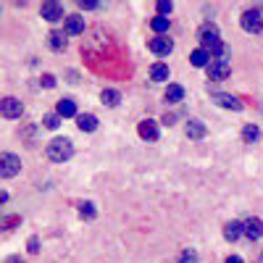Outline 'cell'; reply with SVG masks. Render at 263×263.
I'll list each match as a JSON object with an SVG mask.
<instances>
[{
  "mask_svg": "<svg viewBox=\"0 0 263 263\" xmlns=\"http://www.w3.org/2000/svg\"><path fill=\"white\" fill-rule=\"evenodd\" d=\"M79 216H82V218H95L92 203H79Z\"/></svg>",
  "mask_w": 263,
  "mask_h": 263,
  "instance_id": "d4e9b609",
  "label": "cell"
},
{
  "mask_svg": "<svg viewBox=\"0 0 263 263\" xmlns=\"http://www.w3.org/2000/svg\"><path fill=\"white\" fill-rule=\"evenodd\" d=\"M42 124H45L48 129H58V124H61V116H58V114H48L45 119H42Z\"/></svg>",
  "mask_w": 263,
  "mask_h": 263,
  "instance_id": "484cf974",
  "label": "cell"
},
{
  "mask_svg": "<svg viewBox=\"0 0 263 263\" xmlns=\"http://www.w3.org/2000/svg\"><path fill=\"white\" fill-rule=\"evenodd\" d=\"M227 263H242V258H239V255H232V258H227Z\"/></svg>",
  "mask_w": 263,
  "mask_h": 263,
  "instance_id": "1f68e13d",
  "label": "cell"
},
{
  "mask_svg": "<svg viewBox=\"0 0 263 263\" xmlns=\"http://www.w3.org/2000/svg\"><path fill=\"white\" fill-rule=\"evenodd\" d=\"M171 11H174V6L168 3V0H161V3H158V13H161V16H166V13H171Z\"/></svg>",
  "mask_w": 263,
  "mask_h": 263,
  "instance_id": "83f0119b",
  "label": "cell"
},
{
  "mask_svg": "<svg viewBox=\"0 0 263 263\" xmlns=\"http://www.w3.org/2000/svg\"><path fill=\"white\" fill-rule=\"evenodd\" d=\"M187 137H190V140H200V137H205V124H203V121H197V119H192V121L187 124Z\"/></svg>",
  "mask_w": 263,
  "mask_h": 263,
  "instance_id": "9a60e30c",
  "label": "cell"
},
{
  "mask_svg": "<svg viewBox=\"0 0 263 263\" xmlns=\"http://www.w3.org/2000/svg\"><path fill=\"white\" fill-rule=\"evenodd\" d=\"M100 100H103L105 105L116 108V105H119V100H121V95H119V90H103V92H100Z\"/></svg>",
  "mask_w": 263,
  "mask_h": 263,
  "instance_id": "44dd1931",
  "label": "cell"
},
{
  "mask_svg": "<svg viewBox=\"0 0 263 263\" xmlns=\"http://www.w3.org/2000/svg\"><path fill=\"white\" fill-rule=\"evenodd\" d=\"M242 140H245V142H255V140H258V126L248 124V126L242 129Z\"/></svg>",
  "mask_w": 263,
  "mask_h": 263,
  "instance_id": "cb8c5ba5",
  "label": "cell"
},
{
  "mask_svg": "<svg viewBox=\"0 0 263 263\" xmlns=\"http://www.w3.org/2000/svg\"><path fill=\"white\" fill-rule=\"evenodd\" d=\"M137 132H140V137L142 140H158V124L156 121H150V119H145V121H140V126H137Z\"/></svg>",
  "mask_w": 263,
  "mask_h": 263,
  "instance_id": "ba28073f",
  "label": "cell"
},
{
  "mask_svg": "<svg viewBox=\"0 0 263 263\" xmlns=\"http://www.w3.org/2000/svg\"><path fill=\"white\" fill-rule=\"evenodd\" d=\"M179 263H197V253L195 250H184L179 255Z\"/></svg>",
  "mask_w": 263,
  "mask_h": 263,
  "instance_id": "4316f807",
  "label": "cell"
},
{
  "mask_svg": "<svg viewBox=\"0 0 263 263\" xmlns=\"http://www.w3.org/2000/svg\"><path fill=\"white\" fill-rule=\"evenodd\" d=\"M216 103L224 105V108H232V111H239V108H242V103H239L234 95H227V92H218L216 95Z\"/></svg>",
  "mask_w": 263,
  "mask_h": 263,
  "instance_id": "e0dca14e",
  "label": "cell"
},
{
  "mask_svg": "<svg viewBox=\"0 0 263 263\" xmlns=\"http://www.w3.org/2000/svg\"><path fill=\"white\" fill-rule=\"evenodd\" d=\"M211 58H213V55H211V50H205V48H197V50H192V55H190L192 66H197V69H203V66H211V63H213Z\"/></svg>",
  "mask_w": 263,
  "mask_h": 263,
  "instance_id": "9c48e42d",
  "label": "cell"
},
{
  "mask_svg": "<svg viewBox=\"0 0 263 263\" xmlns=\"http://www.w3.org/2000/svg\"><path fill=\"white\" fill-rule=\"evenodd\" d=\"M71 153H74L71 140H66V137H55V140L48 145V158H50L53 163H63V161H69V158H71Z\"/></svg>",
  "mask_w": 263,
  "mask_h": 263,
  "instance_id": "6da1fadb",
  "label": "cell"
},
{
  "mask_svg": "<svg viewBox=\"0 0 263 263\" xmlns=\"http://www.w3.org/2000/svg\"><path fill=\"white\" fill-rule=\"evenodd\" d=\"M55 114H58V116H74V114H77V105H74V100H71V98H63V100H58V105H55Z\"/></svg>",
  "mask_w": 263,
  "mask_h": 263,
  "instance_id": "2e32d148",
  "label": "cell"
},
{
  "mask_svg": "<svg viewBox=\"0 0 263 263\" xmlns=\"http://www.w3.org/2000/svg\"><path fill=\"white\" fill-rule=\"evenodd\" d=\"M239 24H242L245 32H263V16L258 11H245L242 16H239Z\"/></svg>",
  "mask_w": 263,
  "mask_h": 263,
  "instance_id": "7a4b0ae2",
  "label": "cell"
},
{
  "mask_svg": "<svg viewBox=\"0 0 263 263\" xmlns=\"http://www.w3.org/2000/svg\"><path fill=\"white\" fill-rule=\"evenodd\" d=\"M40 13H42V18H48V21H58L63 16V8L58 3H42Z\"/></svg>",
  "mask_w": 263,
  "mask_h": 263,
  "instance_id": "30bf717a",
  "label": "cell"
},
{
  "mask_svg": "<svg viewBox=\"0 0 263 263\" xmlns=\"http://www.w3.org/2000/svg\"><path fill=\"white\" fill-rule=\"evenodd\" d=\"M84 11H92V8H100V3H87V0H82V3H79Z\"/></svg>",
  "mask_w": 263,
  "mask_h": 263,
  "instance_id": "4dcf8cb0",
  "label": "cell"
},
{
  "mask_svg": "<svg viewBox=\"0 0 263 263\" xmlns=\"http://www.w3.org/2000/svg\"><path fill=\"white\" fill-rule=\"evenodd\" d=\"M150 50L156 53V55H168L171 50H174V42H171V37H153L150 40Z\"/></svg>",
  "mask_w": 263,
  "mask_h": 263,
  "instance_id": "52a82bcc",
  "label": "cell"
},
{
  "mask_svg": "<svg viewBox=\"0 0 263 263\" xmlns=\"http://www.w3.org/2000/svg\"><path fill=\"white\" fill-rule=\"evenodd\" d=\"M150 79L153 82H166L168 79V66L166 63H153L150 66Z\"/></svg>",
  "mask_w": 263,
  "mask_h": 263,
  "instance_id": "ac0fdd59",
  "label": "cell"
},
{
  "mask_svg": "<svg viewBox=\"0 0 263 263\" xmlns=\"http://www.w3.org/2000/svg\"><path fill=\"white\" fill-rule=\"evenodd\" d=\"M77 126H79L82 132H95V129H98V116H92V114H79V116H77Z\"/></svg>",
  "mask_w": 263,
  "mask_h": 263,
  "instance_id": "4fadbf2b",
  "label": "cell"
},
{
  "mask_svg": "<svg viewBox=\"0 0 263 263\" xmlns=\"http://www.w3.org/2000/svg\"><path fill=\"white\" fill-rule=\"evenodd\" d=\"M229 74H232V66L224 63V61H213V63L208 66V77H211L213 82H221V79H227Z\"/></svg>",
  "mask_w": 263,
  "mask_h": 263,
  "instance_id": "8992f818",
  "label": "cell"
},
{
  "mask_svg": "<svg viewBox=\"0 0 263 263\" xmlns=\"http://www.w3.org/2000/svg\"><path fill=\"white\" fill-rule=\"evenodd\" d=\"M211 55H213L216 61H224V63H227V58H229V48L224 45V42H216V45L211 48Z\"/></svg>",
  "mask_w": 263,
  "mask_h": 263,
  "instance_id": "7402d4cb",
  "label": "cell"
},
{
  "mask_svg": "<svg viewBox=\"0 0 263 263\" xmlns=\"http://www.w3.org/2000/svg\"><path fill=\"white\" fill-rule=\"evenodd\" d=\"M48 45H50V50H66V37H63V32H50V34H48Z\"/></svg>",
  "mask_w": 263,
  "mask_h": 263,
  "instance_id": "d6986e66",
  "label": "cell"
},
{
  "mask_svg": "<svg viewBox=\"0 0 263 263\" xmlns=\"http://www.w3.org/2000/svg\"><path fill=\"white\" fill-rule=\"evenodd\" d=\"M197 40L203 42L205 50H211L216 42H221V40H218V27L216 24H203L200 29H197Z\"/></svg>",
  "mask_w": 263,
  "mask_h": 263,
  "instance_id": "277c9868",
  "label": "cell"
},
{
  "mask_svg": "<svg viewBox=\"0 0 263 263\" xmlns=\"http://www.w3.org/2000/svg\"><path fill=\"white\" fill-rule=\"evenodd\" d=\"M29 253H40V239H37V237L29 239Z\"/></svg>",
  "mask_w": 263,
  "mask_h": 263,
  "instance_id": "f1b7e54d",
  "label": "cell"
},
{
  "mask_svg": "<svg viewBox=\"0 0 263 263\" xmlns=\"http://www.w3.org/2000/svg\"><path fill=\"white\" fill-rule=\"evenodd\" d=\"M66 32L69 34H82L84 32V16H66Z\"/></svg>",
  "mask_w": 263,
  "mask_h": 263,
  "instance_id": "7c38bea8",
  "label": "cell"
},
{
  "mask_svg": "<svg viewBox=\"0 0 263 263\" xmlns=\"http://www.w3.org/2000/svg\"><path fill=\"white\" fill-rule=\"evenodd\" d=\"M42 84H45V87H53V84H55V77H53V74H45V77H42Z\"/></svg>",
  "mask_w": 263,
  "mask_h": 263,
  "instance_id": "f546056e",
  "label": "cell"
},
{
  "mask_svg": "<svg viewBox=\"0 0 263 263\" xmlns=\"http://www.w3.org/2000/svg\"><path fill=\"white\" fill-rule=\"evenodd\" d=\"M18 171H21V161L13 153H3V156H0V174L8 179V177H16Z\"/></svg>",
  "mask_w": 263,
  "mask_h": 263,
  "instance_id": "3957f363",
  "label": "cell"
},
{
  "mask_svg": "<svg viewBox=\"0 0 263 263\" xmlns=\"http://www.w3.org/2000/svg\"><path fill=\"white\" fill-rule=\"evenodd\" d=\"M263 234V221L260 218H248L245 221V237L248 239H258Z\"/></svg>",
  "mask_w": 263,
  "mask_h": 263,
  "instance_id": "8fae6325",
  "label": "cell"
},
{
  "mask_svg": "<svg viewBox=\"0 0 263 263\" xmlns=\"http://www.w3.org/2000/svg\"><path fill=\"white\" fill-rule=\"evenodd\" d=\"M168 103H179L182 98H184V90H182V87L179 84H168L166 87V95H163Z\"/></svg>",
  "mask_w": 263,
  "mask_h": 263,
  "instance_id": "ffe728a7",
  "label": "cell"
},
{
  "mask_svg": "<svg viewBox=\"0 0 263 263\" xmlns=\"http://www.w3.org/2000/svg\"><path fill=\"white\" fill-rule=\"evenodd\" d=\"M150 27H153V32H158V34L163 37V34L168 32V18H166V16H156V18H153V24H150Z\"/></svg>",
  "mask_w": 263,
  "mask_h": 263,
  "instance_id": "603a6c76",
  "label": "cell"
},
{
  "mask_svg": "<svg viewBox=\"0 0 263 263\" xmlns=\"http://www.w3.org/2000/svg\"><path fill=\"white\" fill-rule=\"evenodd\" d=\"M21 111H24L21 100H16V98H3L0 100V114H3L6 119H18Z\"/></svg>",
  "mask_w": 263,
  "mask_h": 263,
  "instance_id": "5b68a950",
  "label": "cell"
},
{
  "mask_svg": "<svg viewBox=\"0 0 263 263\" xmlns=\"http://www.w3.org/2000/svg\"><path fill=\"white\" fill-rule=\"evenodd\" d=\"M239 234H245V224H242V221H229V224L224 227V237L229 239V242H234Z\"/></svg>",
  "mask_w": 263,
  "mask_h": 263,
  "instance_id": "5bb4252c",
  "label": "cell"
}]
</instances>
